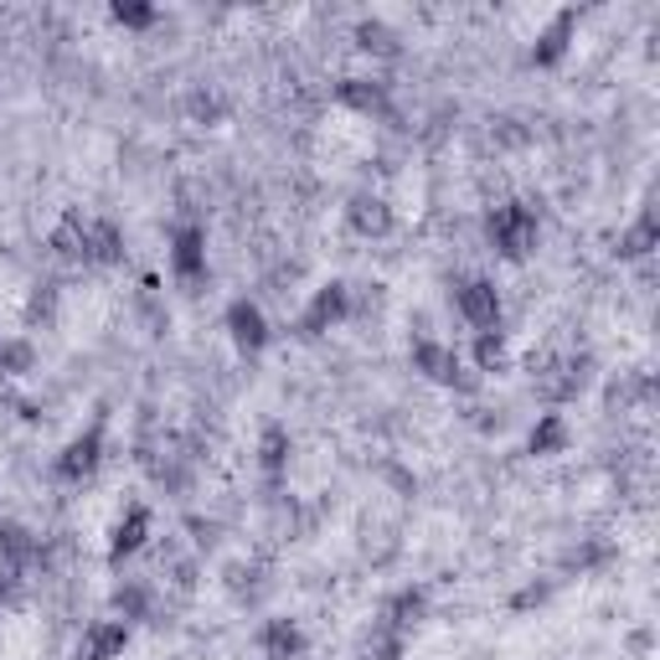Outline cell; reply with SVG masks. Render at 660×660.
I'll return each instance as SVG.
<instances>
[{
  "instance_id": "20",
  "label": "cell",
  "mask_w": 660,
  "mask_h": 660,
  "mask_svg": "<svg viewBox=\"0 0 660 660\" xmlns=\"http://www.w3.org/2000/svg\"><path fill=\"white\" fill-rule=\"evenodd\" d=\"M109 21H114V27H124V31H145V27H155V21H161V11H155V6H145V0H114V6H109Z\"/></svg>"
},
{
  "instance_id": "6",
  "label": "cell",
  "mask_w": 660,
  "mask_h": 660,
  "mask_svg": "<svg viewBox=\"0 0 660 660\" xmlns=\"http://www.w3.org/2000/svg\"><path fill=\"white\" fill-rule=\"evenodd\" d=\"M171 274L181 285H202L207 279V227L181 223L171 233Z\"/></svg>"
},
{
  "instance_id": "17",
  "label": "cell",
  "mask_w": 660,
  "mask_h": 660,
  "mask_svg": "<svg viewBox=\"0 0 660 660\" xmlns=\"http://www.w3.org/2000/svg\"><path fill=\"white\" fill-rule=\"evenodd\" d=\"M37 557H42V542L31 537L27 526H16V522L0 526V563H6V568L21 573V568H31Z\"/></svg>"
},
{
  "instance_id": "23",
  "label": "cell",
  "mask_w": 660,
  "mask_h": 660,
  "mask_svg": "<svg viewBox=\"0 0 660 660\" xmlns=\"http://www.w3.org/2000/svg\"><path fill=\"white\" fill-rule=\"evenodd\" d=\"M31 367H37V351H31V341H21V336H11V341H0V372L27 377Z\"/></svg>"
},
{
  "instance_id": "13",
  "label": "cell",
  "mask_w": 660,
  "mask_h": 660,
  "mask_svg": "<svg viewBox=\"0 0 660 660\" xmlns=\"http://www.w3.org/2000/svg\"><path fill=\"white\" fill-rule=\"evenodd\" d=\"M83 264H124V233H120V223H109V217H89Z\"/></svg>"
},
{
  "instance_id": "3",
  "label": "cell",
  "mask_w": 660,
  "mask_h": 660,
  "mask_svg": "<svg viewBox=\"0 0 660 660\" xmlns=\"http://www.w3.org/2000/svg\"><path fill=\"white\" fill-rule=\"evenodd\" d=\"M454 310L470 330H501V289L495 279H465L454 285Z\"/></svg>"
},
{
  "instance_id": "11",
  "label": "cell",
  "mask_w": 660,
  "mask_h": 660,
  "mask_svg": "<svg viewBox=\"0 0 660 660\" xmlns=\"http://www.w3.org/2000/svg\"><path fill=\"white\" fill-rule=\"evenodd\" d=\"M145 537H151V511L145 506H130L114 522V532H109V563H124V557H135L140 547H145Z\"/></svg>"
},
{
  "instance_id": "1",
  "label": "cell",
  "mask_w": 660,
  "mask_h": 660,
  "mask_svg": "<svg viewBox=\"0 0 660 660\" xmlns=\"http://www.w3.org/2000/svg\"><path fill=\"white\" fill-rule=\"evenodd\" d=\"M485 238H491V248L501 258H526L532 248H537L542 238V223H537V212L526 207V202H501V207L485 217Z\"/></svg>"
},
{
  "instance_id": "19",
  "label": "cell",
  "mask_w": 660,
  "mask_h": 660,
  "mask_svg": "<svg viewBox=\"0 0 660 660\" xmlns=\"http://www.w3.org/2000/svg\"><path fill=\"white\" fill-rule=\"evenodd\" d=\"M506 367V330H475V372Z\"/></svg>"
},
{
  "instance_id": "7",
  "label": "cell",
  "mask_w": 660,
  "mask_h": 660,
  "mask_svg": "<svg viewBox=\"0 0 660 660\" xmlns=\"http://www.w3.org/2000/svg\"><path fill=\"white\" fill-rule=\"evenodd\" d=\"M223 326H227V336H233V346H238V351H248V357L269 346V316H264L254 300H233V305H227Z\"/></svg>"
},
{
  "instance_id": "9",
  "label": "cell",
  "mask_w": 660,
  "mask_h": 660,
  "mask_svg": "<svg viewBox=\"0 0 660 660\" xmlns=\"http://www.w3.org/2000/svg\"><path fill=\"white\" fill-rule=\"evenodd\" d=\"M346 227H351L357 238H367V243L388 238L392 233V207L382 202V196L361 192V196H351V207H346Z\"/></svg>"
},
{
  "instance_id": "14",
  "label": "cell",
  "mask_w": 660,
  "mask_h": 660,
  "mask_svg": "<svg viewBox=\"0 0 660 660\" xmlns=\"http://www.w3.org/2000/svg\"><path fill=\"white\" fill-rule=\"evenodd\" d=\"M568 444H573L568 419H563V413H537L532 434H526V454H537V460H553V454H568Z\"/></svg>"
},
{
  "instance_id": "18",
  "label": "cell",
  "mask_w": 660,
  "mask_h": 660,
  "mask_svg": "<svg viewBox=\"0 0 660 660\" xmlns=\"http://www.w3.org/2000/svg\"><path fill=\"white\" fill-rule=\"evenodd\" d=\"M83 238H89V217L83 212H68L58 227H52V248L62 258H83Z\"/></svg>"
},
{
  "instance_id": "15",
  "label": "cell",
  "mask_w": 660,
  "mask_h": 660,
  "mask_svg": "<svg viewBox=\"0 0 660 660\" xmlns=\"http://www.w3.org/2000/svg\"><path fill=\"white\" fill-rule=\"evenodd\" d=\"M336 104H346V109H357V114H388V89L377 83V78H341L336 83Z\"/></svg>"
},
{
  "instance_id": "4",
  "label": "cell",
  "mask_w": 660,
  "mask_h": 660,
  "mask_svg": "<svg viewBox=\"0 0 660 660\" xmlns=\"http://www.w3.org/2000/svg\"><path fill=\"white\" fill-rule=\"evenodd\" d=\"M413 372H423L429 382H439V388H460V382H465V357H460L450 341L419 336V341H413Z\"/></svg>"
},
{
  "instance_id": "2",
  "label": "cell",
  "mask_w": 660,
  "mask_h": 660,
  "mask_svg": "<svg viewBox=\"0 0 660 660\" xmlns=\"http://www.w3.org/2000/svg\"><path fill=\"white\" fill-rule=\"evenodd\" d=\"M99 465H104V429L93 423V429H83V434H73L68 444H62L52 475H58L62 485H83Z\"/></svg>"
},
{
  "instance_id": "12",
  "label": "cell",
  "mask_w": 660,
  "mask_h": 660,
  "mask_svg": "<svg viewBox=\"0 0 660 660\" xmlns=\"http://www.w3.org/2000/svg\"><path fill=\"white\" fill-rule=\"evenodd\" d=\"M258 650H264V660H300L305 656L300 619H269V625L258 630Z\"/></svg>"
},
{
  "instance_id": "22",
  "label": "cell",
  "mask_w": 660,
  "mask_h": 660,
  "mask_svg": "<svg viewBox=\"0 0 660 660\" xmlns=\"http://www.w3.org/2000/svg\"><path fill=\"white\" fill-rule=\"evenodd\" d=\"M145 609H151V594H145V584H124V588H114V619L135 625V619H145Z\"/></svg>"
},
{
  "instance_id": "10",
  "label": "cell",
  "mask_w": 660,
  "mask_h": 660,
  "mask_svg": "<svg viewBox=\"0 0 660 660\" xmlns=\"http://www.w3.org/2000/svg\"><path fill=\"white\" fill-rule=\"evenodd\" d=\"M124 650H130V625H124V619H93L89 630H83L78 656L83 660H120Z\"/></svg>"
},
{
  "instance_id": "21",
  "label": "cell",
  "mask_w": 660,
  "mask_h": 660,
  "mask_svg": "<svg viewBox=\"0 0 660 660\" xmlns=\"http://www.w3.org/2000/svg\"><path fill=\"white\" fill-rule=\"evenodd\" d=\"M357 47L361 52H377V58H398V31H392L388 21H361Z\"/></svg>"
},
{
  "instance_id": "16",
  "label": "cell",
  "mask_w": 660,
  "mask_h": 660,
  "mask_svg": "<svg viewBox=\"0 0 660 660\" xmlns=\"http://www.w3.org/2000/svg\"><path fill=\"white\" fill-rule=\"evenodd\" d=\"M289 454H295V439H289L285 423H269L264 434H258V465H264V475L269 481H279L289 470Z\"/></svg>"
},
{
  "instance_id": "5",
  "label": "cell",
  "mask_w": 660,
  "mask_h": 660,
  "mask_svg": "<svg viewBox=\"0 0 660 660\" xmlns=\"http://www.w3.org/2000/svg\"><path fill=\"white\" fill-rule=\"evenodd\" d=\"M346 316H351V289H346L341 279H330V285H320L316 295H310V305H305L300 336H326V330L346 326Z\"/></svg>"
},
{
  "instance_id": "24",
  "label": "cell",
  "mask_w": 660,
  "mask_h": 660,
  "mask_svg": "<svg viewBox=\"0 0 660 660\" xmlns=\"http://www.w3.org/2000/svg\"><path fill=\"white\" fill-rule=\"evenodd\" d=\"M656 238H660V233H656V217L646 212V217H640V223H635L630 233H625V243H619V254H625V258H646L650 248H656Z\"/></svg>"
},
{
  "instance_id": "25",
  "label": "cell",
  "mask_w": 660,
  "mask_h": 660,
  "mask_svg": "<svg viewBox=\"0 0 660 660\" xmlns=\"http://www.w3.org/2000/svg\"><path fill=\"white\" fill-rule=\"evenodd\" d=\"M419 619H423V594L419 588L398 594V604H392V625H419Z\"/></svg>"
},
{
  "instance_id": "8",
  "label": "cell",
  "mask_w": 660,
  "mask_h": 660,
  "mask_svg": "<svg viewBox=\"0 0 660 660\" xmlns=\"http://www.w3.org/2000/svg\"><path fill=\"white\" fill-rule=\"evenodd\" d=\"M573 31H578V11H557L553 21L537 31V42H532V68H557V62L568 58Z\"/></svg>"
}]
</instances>
